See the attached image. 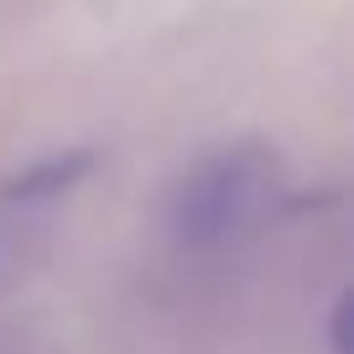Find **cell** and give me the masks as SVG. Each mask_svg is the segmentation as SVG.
I'll return each mask as SVG.
<instances>
[{"mask_svg":"<svg viewBox=\"0 0 354 354\" xmlns=\"http://www.w3.org/2000/svg\"><path fill=\"white\" fill-rule=\"evenodd\" d=\"M100 156L88 146L73 151H47L37 162L16 167L0 183V302L11 297L26 277L37 271V261L47 255L57 230V209L88 183Z\"/></svg>","mask_w":354,"mask_h":354,"instance_id":"obj_2","label":"cell"},{"mask_svg":"<svg viewBox=\"0 0 354 354\" xmlns=\"http://www.w3.org/2000/svg\"><path fill=\"white\" fill-rule=\"evenodd\" d=\"M292 203V167L266 136L198 151L167 188V234L193 255H224L261 240Z\"/></svg>","mask_w":354,"mask_h":354,"instance_id":"obj_1","label":"cell"},{"mask_svg":"<svg viewBox=\"0 0 354 354\" xmlns=\"http://www.w3.org/2000/svg\"><path fill=\"white\" fill-rule=\"evenodd\" d=\"M323 339H328V354H349V292H333L328 297V318H323Z\"/></svg>","mask_w":354,"mask_h":354,"instance_id":"obj_3","label":"cell"}]
</instances>
